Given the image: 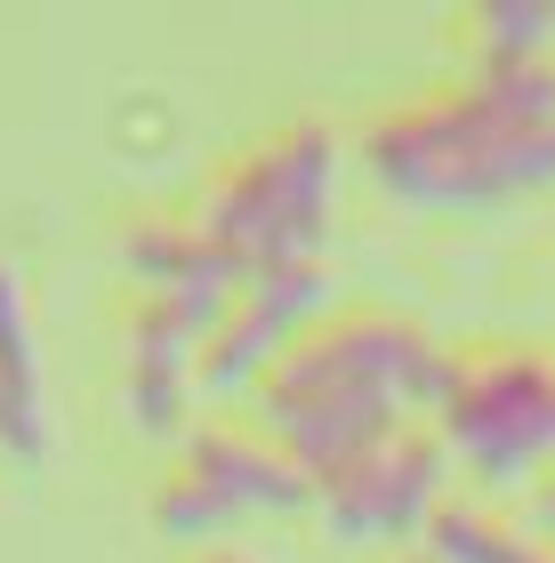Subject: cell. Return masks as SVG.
Returning <instances> with one entry per match:
<instances>
[{
  "label": "cell",
  "instance_id": "obj_1",
  "mask_svg": "<svg viewBox=\"0 0 555 563\" xmlns=\"http://www.w3.org/2000/svg\"><path fill=\"white\" fill-rule=\"evenodd\" d=\"M451 371H459V354L411 314L338 306L274 354V371L249 387V411H258L249 427L307 483H322L355 467L363 451H378L395 427L435 419Z\"/></svg>",
  "mask_w": 555,
  "mask_h": 563
},
{
  "label": "cell",
  "instance_id": "obj_2",
  "mask_svg": "<svg viewBox=\"0 0 555 563\" xmlns=\"http://www.w3.org/2000/svg\"><path fill=\"white\" fill-rule=\"evenodd\" d=\"M363 169L378 194L419 210H491L555 186V57L475 65L459 89L370 121Z\"/></svg>",
  "mask_w": 555,
  "mask_h": 563
},
{
  "label": "cell",
  "instance_id": "obj_3",
  "mask_svg": "<svg viewBox=\"0 0 555 563\" xmlns=\"http://www.w3.org/2000/svg\"><path fill=\"white\" fill-rule=\"evenodd\" d=\"M331 177H338V137L322 121H290L234 162L210 169L193 201V234L218 250L234 274L258 266H307L331 234Z\"/></svg>",
  "mask_w": 555,
  "mask_h": 563
},
{
  "label": "cell",
  "instance_id": "obj_4",
  "mask_svg": "<svg viewBox=\"0 0 555 563\" xmlns=\"http://www.w3.org/2000/svg\"><path fill=\"white\" fill-rule=\"evenodd\" d=\"M435 434L484 483L532 475L555 451V363L532 346L459 354V371H451V387L435 402Z\"/></svg>",
  "mask_w": 555,
  "mask_h": 563
},
{
  "label": "cell",
  "instance_id": "obj_5",
  "mask_svg": "<svg viewBox=\"0 0 555 563\" xmlns=\"http://www.w3.org/2000/svg\"><path fill=\"white\" fill-rule=\"evenodd\" d=\"M443 475L451 451L435 427H395L378 451H363L355 467L314 483V516L338 548H387V540H419L426 516L443 507Z\"/></svg>",
  "mask_w": 555,
  "mask_h": 563
},
{
  "label": "cell",
  "instance_id": "obj_6",
  "mask_svg": "<svg viewBox=\"0 0 555 563\" xmlns=\"http://www.w3.org/2000/svg\"><path fill=\"white\" fill-rule=\"evenodd\" d=\"M322 314H331V266H322V258L242 274L234 298H225V314H218V330L193 354V387L210 395V402L249 395L274 371V354H282L298 330H314Z\"/></svg>",
  "mask_w": 555,
  "mask_h": 563
},
{
  "label": "cell",
  "instance_id": "obj_7",
  "mask_svg": "<svg viewBox=\"0 0 555 563\" xmlns=\"http://www.w3.org/2000/svg\"><path fill=\"white\" fill-rule=\"evenodd\" d=\"M178 467L201 475L234 516H290V507H314V483L242 419H193Z\"/></svg>",
  "mask_w": 555,
  "mask_h": 563
},
{
  "label": "cell",
  "instance_id": "obj_8",
  "mask_svg": "<svg viewBox=\"0 0 555 563\" xmlns=\"http://www.w3.org/2000/svg\"><path fill=\"white\" fill-rule=\"evenodd\" d=\"M0 451L33 459L48 451V419H41V354H33V314H24V282L0 258Z\"/></svg>",
  "mask_w": 555,
  "mask_h": 563
},
{
  "label": "cell",
  "instance_id": "obj_9",
  "mask_svg": "<svg viewBox=\"0 0 555 563\" xmlns=\"http://www.w3.org/2000/svg\"><path fill=\"white\" fill-rule=\"evenodd\" d=\"M121 266H130L145 290H234V266L218 258L210 242L193 234V218H130L121 225Z\"/></svg>",
  "mask_w": 555,
  "mask_h": 563
},
{
  "label": "cell",
  "instance_id": "obj_10",
  "mask_svg": "<svg viewBox=\"0 0 555 563\" xmlns=\"http://www.w3.org/2000/svg\"><path fill=\"white\" fill-rule=\"evenodd\" d=\"M419 540H426V563H555L532 531L499 523V516H484V507H467V499H443Z\"/></svg>",
  "mask_w": 555,
  "mask_h": 563
},
{
  "label": "cell",
  "instance_id": "obj_11",
  "mask_svg": "<svg viewBox=\"0 0 555 563\" xmlns=\"http://www.w3.org/2000/svg\"><path fill=\"white\" fill-rule=\"evenodd\" d=\"M547 48H555L547 0H491V9H475V65H532Z\"/></svg>",
  "mask_w": 555,
  "mask_h": 563
},
{
  "label": "cell",
  "instance_id": "obj_12",
  "mask_svg": "<svg viewBox=\"0 0 555 563\" xmlns=\"http://www.w3.org/2000/svg\"><path fill=\"white\" fill-rule=\"evenodd\" d=\"M242 516L225 507L201 475H186V467H169L162 475V492H154V531L162 540H178V548H210V540H225Z\"/></svg>",
  "mask_w": 555,
  "mask_h": 563
},
{
  "label": "cell",
  "instance_id": "obj_13",
  "mask_svg": "<svg viewBox=\"0 0 555 563\" xmlns=\"http://www.w3.org/2000/svg\"><path fill=\"white\" fill-rule=\"evenodd\" d=\"M532 540H540V548L555 540V475H547V483H532Z\"/></svg>",
  "mask_w": 555,
  "mask_h": 563
},
{
  "label": "cell",
  "instance_id": "obj_14",
  "mask_svg": "<svg viewBox=\"0 0 555 563\" xmlns=\"http://www.w3.org/2000/svg\"><path fill=\"white\" fill-rule=\"evenodd\" d=\"M193 563H249V555H242V548H201Z\"/></svg>",
  "mask_w": 555,
  "mask_h": 563
},
{
  "label": "cell",
  "instance_id": "obj_15",
  "mask_svg": "<svg viewBox=\"0 0 555 563\" xmlns=\"http://www.w3.org/2000/svg\"><path fill=\"white\" fill-rule=\"evenodd\" d=\"M402 563H426V555H402Z\"/></svg>",
  "mask_w": 555,
  "mask_h": 563
}]
</instances>
